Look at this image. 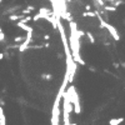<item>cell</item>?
<instances>
[{
    "mask_svg": "<svg viewBox=\"0 0 125 125\" xmlns=\"http://www.w3.org/2000/svg\"><path fill=\"white\" fill-rule=\"evenodd\" d=\"M16 25H18V26H19V28H20V29H23V30H25V31H26V33H29V31H31V33H33V28H31V26H29L28 24H23V23H20V21H19V23H18Z\"/></svg>",
    "mask_w": 125,
    "mask_h": 125,
    "instance_id": "8",
    "label": "cell"
},
{
    "mask_svg": "<svg viewBox=\"0 0 125 125\" xmlns=\"http://www.w3.org/2000/svg\"><path fill=\"white\" fill-rule=\"evenodd\" d=\"M25 40H26L28 43H31V41H33V33H31V31H29V33H26Z\"/></svg>",
    "mask_w": 125,
    "mask_h": 125,
    "instance_id": "15",
    "label": "cell"
},
{
    "mask_svg": "<svg viewBox=\"0 0 125 125\" xmlns=\"http://www.w3.org/2000/svg\"><path fill=\"white\" fill-rule=\"evenodd\" d=\"M85 9H86V10H90L91 6H90V5H85Z\"/></svg>",
    "mask_w": 125,
    "mask_h": 125,
    "instance_id": "22",
    "label": "cell"
},
{
    "mask_svg": "<svg viewBox=\"0 0 125 125\" xmlns=\"http://www.w3.org/2000/svg\"><path fill=\"white\" fill-rule=\"evenodd\" d=\"M68 125H76V123H75V124H74V123H70V124H68Z\"/></svg>",
    "mask_w": 125,
    "mask_h": 125,
    "instance_id": "25",
    "label": "cell"
},
{
    "mask_svg": "<svg viewBox=\"0 0 125 125\" xmlns=\"http://www.w3.org/2000/svg\"><path fill=\"white\" fill-rule=\"evenodd\" d=\"M4 39H5V35H4L3 33H0V43H1Z\"/></svg>",
    "mask_w": 125,
    "mask_h": 125,
    "instance_id": "19",
    "label": "cell"
},
{
    "mask_svg": "<svg viewBox=\"0 0 125 125\" xmlns=\"http://www.w3.org/2000/svg\"><path fill=\"white\" fill-rule=\"evenodd\" d=\"M25 40V36H16L14 39V43H21V41H24Z\"/></svg>",
    "mask_w": 125,
    "mask_h": 125,
    "instance_id": "18",
    "label": "cell"
},
{
    "mask_svg": "<svg viewBox=\"0 0 125 125\" xmlns=\"http://www.w3.org/2000/svg\"><path fill=\"white\" fill-rule=\"evenodd\" d=\"M96 16H99V21H100V28H103V29H106L109 31V34L111 35V38H113L115 41H119L120 40V35H119V33H118V30L114 28L113 25H110L109 23H106V21L103 19V18L100 16V14H99V11H98V14H96Z\"/></svg>",
    "mask_w": 125,
    "mask_h": 125,
    "instance_id": "3",
    "label": "cell"
},
{
    "mask_svg": "<svg viewBox=\"0 0 125 125\" xmlns=\"http://www.w3.org/2000/svg\"><path fill=\"white\" fill-rule=\"evenodd\" d=\"M103 10L109 11V13H115V11H116V8H114L111 5H104V6H103Z\"/></svg>",
    "mask_w": 125,
    "mask_h": 125,
    "instance_id": "11",
    "label": "cell"
},
{
    "mask_svg": "<svg viewBox=\"0 0 125 125\" xmlns=\"http://www.w3.org/2000/svg\"><path fill=\"white\" fill-rule=\"evenodd\" d=\"M98 14V11H85V13H83V16L85 18V16H90V18H95Z\"/></svg>",
    "mask_w": 125,
    "mask_h": 125,
    "instance_id": "13",
    "label": "cell"
},
{
    "mask_svg": "<svg viewBox=\"0 0 125 125\" xmlns=\"http://www.w3.org/2000/svg\"><path fill=\"white\" fill-rule=\"evenodd\" d=\"M0 33H3V31H1V28H0Z\"/></svg>",
    "mask_w": 125,
    "mask_h": 125,
    "instance_id": "26",
    "label": "cell"
},
{
    "mask_svg": "<svg viewBox=\"0 0 125 125\" xmlns=\"http://www.w3.org/2000/svg\"><path fill=\"white\" fill-rule=\"evenodd\" d=\"M124 121V118H116V119H110L109 120V124L110 125H119Z\"/></svg>",
    "mask_w": 125,
    "mask_h": 125,
    "instance_id": "10",
    "label": "cell"
},
{
    "mask_svg": "<svg viewBox=\"0 0 125 125\" xmlns=\"http://www.w3.org/2000/svg\"><path fill=\"white\" fill-rule=\"evenodd\" d=\"M29 45H30V43H28L26 40H24V41L21 43L19 46H18V49H19L20 53H24V51H26V50H29Z\"/></svg>",
    "mask_w": 125,
    "mask_h": 125,
    "instance_id": "6",
    "label": "cell"
},
{
    "mask_svg": "<svg viewBox=\"0 0 125 125\" xmlns=\"http://www.w3.org/2000/svg\"><path fill=\"white\" fill-rule=\"evenodd\" d=\"M104 3H109L111 6H114V8H118V6H120V5H123L124 4V1L123 0H103Z\"/></svg>",
    "mask_w": 125,
    "mask_h": 125,
    "instance_id": "5",
    "label": "cell"
},
{
    "mask_svg": "<svg viewBox=\"0 0 125 125\" xmlns=\"http://www.w3.org/2000/svg\"><path fill=\"white\" fill-rule=\"evenodd\" d=\"M1 1H3V0H0V4H1Z\"/></svg>",
    "mask_w": 125,
    "mask_h": 125,
    "instance_id": "27",
    "label": "cell"
},
{
    "mask_svg": "<svg viewBox=\"0 0 125 125\" xmlns=\"http://www.w3.org/2000/svg\"><path fill=\"white\" fill-rule=\"evenodd\" d=\"M85 35H86V36H88V39H89V41H90L91 44H95V38H94V36H93V34L90 33V31H86V33H85Z\"/></svg>",
    "mask_w": 125,
    "mask_h": 125,
    "instance_id": "14",
    "label": "cell"
},
{
    "mask_svg": "<svg viewBox=\"0 0 125 125\" xmlns=\"http://www.w3.org/2000/svg\"><path fill=\"white\" fill-rule=\"evenodd\" d=\"M24 18V15H16V14H11L10 16H9V19H10L11 21H16V20H21Z\"/></svg>",
    "mask_w": 125,
    "mask_h": 125,
    "instance_id": "12",
    "label": "cell"
},
{
    "mask_svg": "<svg viewBox=\"0 0 125 125\" xmlns=\"http://www.w3.org/2000/svg\"><path fill=\"white\" fill-rule=\"evenodd\" d=\"M69 93L70 95V101L71 104H73V111L76 115H79L80 113H81V105H80V99H79V94H78V90L75 86H69V89L66 90Z\"/></svg>",
    "mask_w": 125,
    "mask_h": 125,
    "instance_id": "2",
    "label": "cell"
},
{
    "mask_svg": "<svg viewBox=\"0 0 125 125\" xmlns=\"http://www.w3.org/2000/svg\"><path fill=\"white\" fill-rule=\"evenodd\" d=\"M69 28H70V36L68 40V44H69V49L71 53V58H73L74 62H76V64L85 65V61L80 56V38L83 35H85V33L78 30V25L74 21L69 23Z\"/></svg>",
    "mask_w": 125,
    "mask_h": 125,
    "instance_id": "1",
    "label": "cell"
},
{
    "mask_svg": "<svg viewBox=\"0 0 125 125\" xmlns=\"http://www.w3.org/2000/svg\"><path fill=\"white\" fill-rule=\"evenodd\" d=\"M31 20V16H29V15H26V16H24L23 19L20 20V23H23V24H28L29 21Z\"/></svg>",
    "mask_w": 125,
    "mask_h": 125,
    "instance_id": "16",
    "label": "cell"
},
{
    "mask_svg": "<svg viewBox=\"0 0 125 125\" xmlns=\"http://www.w3.org/2000/svg\"><path fill=\"white\" fill-rule=\"evenodd\" d=\"M39 16H40V19H46L48 16H50L53 14V11L50 10V9H48V8H41V9H39Z\"/></svg>",
    "mask_w": 125,
    "mask_h": 125,
    "instance_id": "4",
    "label": "cell"
},
{
    "mask_svg": "<svg viewBox=\"0 0 125 125\" xmlns=\"http://www.w3.org/2000/svg\"><path fill=\"white\" fill-rule=\"evenodd\" d=\"M50 39V36H49V35H44V40H49Z\"/></svg>",
    "mask_w": 125,
    "mask_h": 125,
    "instance_id": "21",
    "label": "cell"
},
{
    "mask_svg": "<svg viewBox=\"0 0 125 125\" xmlns=\"http://www.w3.org/2000/svg\"><path fill=\"white\" fill-rule=\"evenodd\" d=\"M60 19H65L70 23V21H73V16L68 13V10L66 11H60Z\"/></svg>",
    "mask_w": 125,
    "mask_h": 125,
    "instance_id": "7",
    "label": "cell"
},
{
    "mask_svg": "<svg viewBox=\"0 0 125 125\" xmlns=\"http://www.w3.org/2000/svg\"><path fill=\"white\" fill-rule=\"evenodd\" d=\"M41 78L43 79H46L48 81H50V80L53 79V75H50V74H41Z\"/></svg>",
    "mask_w": 125,
    "mask_h": 125,
    "instance_id": "17",
    "label": "cell"
},
{
    "mask_svg": "<svg viewBox=\"0 0 125 125\" xmlns=\"http://www.w3.org/2000/svg\"><path fill=\"white\" fill-rule=\"evenodd\" d=\"M113 65H114V68H115V69H118V68H119V64H118V62H114Z\"/></svg>",
    "mask_w": 125,
    "mask_h": 125,
    "instance_id": "20",
    "label": "cell"
},
{
    "mask_svg": "<svg viewBox=\"0 0 125 125\" xmlns=\"http://www.w3.org/2000/svg\"><path fill=\"white\" fill-rule=\"evenodd\" d=\"M4 59V54H3V53H0V60H3Z\"/></svg>",
    "mask_w": 125,
    "mask_h": 125,
    "instance_id": "23",
    "label": "cell"
},
{
    "mask_svg": "<svg viewBox=\"0 0 125 125\" xmlns=\"http://www.w3.org/2000/svg\"><path fill=\"white\" fill-rule=\"evenodd\" d=\"M119 65H121V66H123V68H125V62H120V64H119Z\"/></svg>",
    "mask_w": 125,
    "mask_h": 125,
    "instance_id": "24",
    "label": "cell"
},
{
    "mask_svg": "<svg viewBox=\"0 0 125 125\" xmlns=\"http://www.w3.org/2000/svg\"><path fill=\"white\" fill-rule=\"evenodd\" d=\"M0 125H6V118L4 115V110L0 105Z\"/></svg>",
    "mask_w": 125,
    "mask_h": 125,
    "instance_id": "9",
    "label": "cell"
}]
</instances>
